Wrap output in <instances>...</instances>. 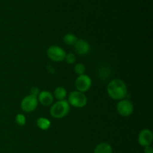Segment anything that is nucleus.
<instances>
[{"instance_id":"1","label":"nucleus","mask_w":153,"mask_h":153,"mask_svg":"<svg viewBox=\"0 0 153 153\" xmlns=\"http://www.w3.org/2000/svg\"><path fill=\"white\" fill-rule=\"evenodd\" d=\"M108 95L114 100H122L128 94V88L121 79H115L111 81L107 86Z\"/></svg>"},{"instance_id":"2","label":"nucleus","mask_w":153,"mask_h":153,"mask_svg":"<svg viewBox=\"0 0 153 153\" xmlns=\"http://www.w3.org/2000/svg\"><path fill=\"white\" fill-rule=\"evenodd\" d=\"M70 110V105L67 100H61L52 105L50 108V114L55 119H61L68 114Z\"/></svg>"},{"instance_id":"3","label":"nucleus","mask_w":153,"mask_h":153,"mask_svg":"<svg viewBox=\"0 0 153 153\" xmlns=\"http://www.w3.org/2000/svg\"><path fill=\"white\" fill-rule=\"evenodd\" d=\"M67 102L70 105L77 108H84L87 105L88 98L84 93L75 91H72L69 94Z\"/></svg>"},{"instance_id":"4","label":"nucleus","mask_w":153,"mask_h":153,"mask_svg":"<svg viewBox=\"0 0 153 153\" xmlns=\"http://www.w3.org/2000/svg\"><path fill=\"white\" fill-rule=\"evenodd\" d=\"M46 54H47L48 58L52 60V61L61 62V61H64L67 53H66L65 50L61 46L53 45V46H51L48 48Z\"/></svg>"},{"instance_id":"5","label":"nucleus","mask_w":153,"mask_h":153,"mask_svg":"<svg viewBox=\"0 0 153 153\" xmlns=\"http://www.w3.org/2000/svg\"><path fill=\"white\" fill-rule=\"evenodd\" d=\"M91 86H92V80L88 75H80L76 78V82H75V87L76 88V91L85 94V92L91 89Z\"/></svg>"},{"instance_id":"6","label":"nucleus","mask_w":153,"mask_h":153,"mask_svg":"<svg viewBox=\"0 0 153 153\" xmlns=\"http://www.w3.org/2000/svg\"><path fill=\"white\" fill-rule=\"evenodd\" d=\"M117 111L122 117H129L134 112V105L131 101L123 99L120 100L117 105Z\"/></svg>"},{"instance_id":"7","label":"nucleus","mask_w":153,"mask_h":153,"mask_svg":"<svg viewBox=\"0 0 153 153\" xmlns=\"http://www.w3.org/2000/svg\"><path fill=\"white\" fill-rule=\"evenodd\" d=\"M38 103L37 97L28 95L22 99L20 103V107L24 112L31 113L37 108Z\"/></svg>"},{"instance_id":"8","label":"nucleus","mask_w":153,"mask_h":153,"mask_svg":"<svg viewBox=\"0 0 153 153\" xmlns=\"http://www.w3.org/2000/svg\"><path fill=\"white\" fill-rule=\"evenodd\" d=\"M137 140H138L139 144L143 147L151 146L153 140V134L152 131L149 128H144V129L141 130L138 134Z\"/></svg>"},{"instance_id":"9","label":"nucleus","mask_w":153,"mask_h":153,"mask_svg":"<svg viewBox=\"0 0 153 153\" xmlns=\"http://www.w3.org/2000/svg\"><path fill=\"white\" fill-rule=\"evenodd\" d=\"M74 49L76 53L79 55H85L89 53L91 46L90 44L84 39H78L74 45Z\"/></svg>"},{"instance_id":"10","label":"nucleus","mask_w":153,"mask_h":153,"mask_svg":"<svg viewBox=\"0 0 153 153\" xmlns=\"http://www.w3.org/2000/svg\"><path fill=\"white\" fill-rule=\"evenodd\" d=\"M37 100H38V102H40L42 105L49 106L54 102L53 94L47 91H41L37 97Z\"/></svg>"},{"instance_id":"11","label":"nucleus","mask_w":153,"mask_h":153,"mask_svg":"<svg viewBox=\"0 0 153 153\" xmlns=\"http://www.w3.org/2000/svg\"><path fill=\"white\" fill-rule=\"evenodd\" d=\"M113 149L108 143H99L94 149V153H112Z\"/></svg>"},{"instance_id":"12","label":"nucleus","mask_w":153,"mask_h":153,"mask_svg":"<svg viewBox=\"0 0 153 153\" xmlns=\"http://www.w3.org/2000/svg\"><path fill=\"white\" fill-rule=\"evenodd\" d=\"M67 96V91L64 87H58L55 89L53 94V97L58 101L65 100Z\"/></svg>"},{"instance_id":"13","label":"nucleus","mask_w":153,"mask_h":153,"mask_svg":"<svg viewBox=\"0 0 153 153\" xmlns=\"http://www.w3.org/2000/svg\"><path fill=\"white\" fill-rule=\"evenodd\" d=\"M37 126L40 129L45 131L50 128L51 122L46 117H39L37 120Z\"/></svg>"},{"instance_id":"14","label":"nucleus","mask_w":153,"mask_h":153,"mask_svg":"<svg viewBox=\"0 0 153 153\" xmlns=\"http://www.w3.org/2000/svg\"><path fill=\"white\" fill-rule=\"evenodd\" d=\"M63 40H64V43L67 46H74L75 43L78 40V38L73 33H67L63 37Z\"/></svg>"},{"instance_id":"15","label":"nucleus","mask_w":153,"mask_h":153,"mask_svg":"<svg viewBox=\"0 0 153 153\" xmlns=\"http://www.w3.org/2000/svg\"><path fill=\"white\" fill-rule=\"evenodd\" d=\"M85 70H86V67H85V66L83 64L79 63V64H77L75 65L74 71L75 73H76L77 75H79V76L85 74Z\"/></svg>"},{"instance_id":"16","label":"nucleus","mask_w":153,"mask_h":153,"mask_svg":"<svg viewBox=\"0 0 153 153\" xmlns=\"http://www.w3.org/2000/svg\"><path fill=\"white\" fill-rule=\"evenodd\" d=\"M15 121H16V124L18 126H23L26 123V118L22 114H16V117H15Z\"/></svg>"},{"instance_id":"17","label":"nucleus","mask_w":153,"mask_h":153,"mask_svg":"<svg viewBox=\"0 0 153 153\" xmlns=\"http://www.w3.org/2000/svg\"><path fill=\"white\" fill-rule=\"evenodd\" d=\"M76 55L73 53H68L66 54L65 58H64V61L67 63L68 64H73L76 62Z\"/></svg>"},{"instance_id":"18","label":"nucleus","mask_w":153,"mask_h":153,"mask_svg":"<svg viewBox=\"0 0 153 153\" xmlns=\"http://www.w3.org/2000/svg\"><path fill=\"white\" fill-rule=\"evenodd\" d=\"M40 89L37 87H32L30 90V95L33 96V97H37L39 94H40Z\"/></svg>"},{"instance_id":"19","label":"nucleus","mask_w":153,"mask_h":153,"mask_svg":"<svg viewBox=\"0 0 153 153\" xmlns=\"http://www.w3.org/2000/svg\"><path fill=\"white\" fill-rule=\"evenodd\" d=\"M46 70H47V71L49 72L50 74H54V73H55V68H54L53 67H52L51 65H49L46 67Z\"/></svg>"},{"instance_id":"20","label":"nucleus","mask_w":153,"mask_h":153,"mask_svg":"<svg viewBox=\"0 0 153 153\" xmlns=\"http://www.w3.org/2000/svg\"><path fill=\"white\" fill-rule=\"evenodd\" d=\"M144 153H153V149L151 146L144 147Z\"/></svg>"}]
</instances>
